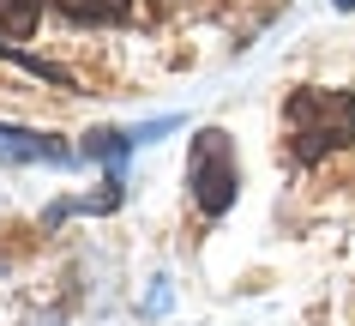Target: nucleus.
Here are the masks:
<instances>
[{
    "instance_id": "nucleus-1",
    "label": "nucleus",
    "mask_w": 355,
    "mask_h": 326,
    "mask_svg": "<svg viewBox=\"0 0 355 326\" xmlns=\"http://www.w3.org/2000/svg\"><path fill=\"white\" fill-rule=\"evenodd\" d=\"M283 133L295 163H319V157L343 152L355 139V97L349 91H325V85H301L283 103Z\"/></svg>"
},
{
    "instance_id": "nucleus-2",
    "label": "nucleus",
    "mask_w": 355,
    "mask_h": 326,
    "mask_svg": "<svg viewBox=\"0 0 355 326\" xmlns=\"http://www.w3.org/2000/svg\"><path fill=\"white\" fill-rule=\"evenodd\" d=\"M193 199L217 218V211L235 206V188H241V170H235V145H229V133H217V127H205V133L193 139Z\"/></svg>"
},
{
    "instance_id": "nucleus-3",
    "label": "nucleus",
    "mask_w": 355,
    "mask_h": 326,
    "mask_svg": "<svg viewBox=\"0 0 355 326\" xmlns=\"http://www.w3.org/2000/svg\"><path fill=\"white\" fill-rule=\"evenodd\" d=\"M49 6L78 19V24H121L132 13V0H49Z\"/></svg>"
},
{
    "instance_id": "nucleus-4",
    "label": "nucleus",
    "mask_w": 355,
    "mask_h": 326,
    "mask_svg": "<svg viewBox=\"0 0 355 326\" xmlns=\"http://www.w3.org/2000/svg\"><path fill=\"white\" fill-rule=\"evenodd\" d=\"M0 37L6 42L37 37V0H0Z\"/></svg>"
},
{
    "instance_id": "nucleus-5",
    "label": "nucleus",
    "mask_w": 355,
    "mask_h": 326,
    "mask_svg": "<svg viewBox=\"0 0 355 326\" xmlns=\"http://www.w3.org/2000/svg\"><path fill=\"white\" fill-rule=\"evenodd\" d=\"M0 157H60L49 139L37 133H12V127H0Z\"/></svg>"
},
{
    "instance_id": "nucleus-6",
    "label": "nucleus",
    "mask_w": 355,
    "mask_h": 326,
    "mask_svg": "<svg viewBox=\"0 0 355 326\" xmlns=\"http://www.w3.org/2000/svg\"><path fill=\"white\" fill-rule=\"evenodd\" d=\"M331 6H343V13H355V0H331Z\"/></svg>"
}]
</instances>
